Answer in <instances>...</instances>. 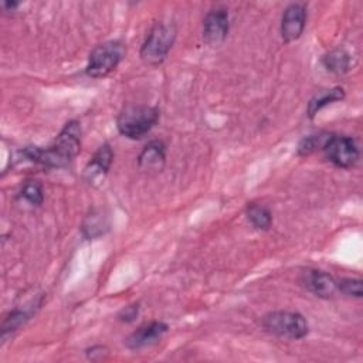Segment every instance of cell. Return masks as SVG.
Instances as JSON below:
<instances>
[{
  "label": "cell",
  "instance_id": "5bb4252c",
  "mask_svg": "<svg viewBox=\"0 0 363 363\" xmlns=\"http://www.w3.org/2000/svg\"><path fill=\"white\" fill-rule=\"evenodd\" d=\"M343 98H345V91H343V88H340V86H336V88H332V89H328V91H323V92L318 94L316 96H313V98L309 101V105H308V116H309L311 119H313L315 115H316L322 108H325V106L329 105V104L342 101Z\"/></svg>",
  "mask_w": 363,
  "mask_h": 363
},
{
  "label": "cell",
  "instance_id": "6da1fadb",
  "mask_svg": "<svg viewBox=\"0 0 363 363\" xmlns=\"http://www.w3.org/2000/svg\"><path fill=\"white\" fill-rule=\"evenodd\" d=\"M79 152L81 125L77 121L67 122L48 147L28 146L23 150L27 159L47 167H65Z\"/></svg>",
  "mask_w": 363,
  "mask_h": 363
},
{
  "label": "cell",
  "instance_id": "277c9868",
  "mask_svg": "<svg viewBox=\"0 0 363 363\" xmlns=\"http://www.w3.org/2000/svg\"><path fill=\"white\" fill-rule=\"evenodd\" d=\"M262 328L278 337L298 340L308 335L309 325L303 315L292 311H274L262 318Z\"/></svg>",
  "mask_w": 363,
  "mask_h": 363
},
{
  "label": "cell",
  "instance_id": "30bf717a",
  "mask_svg": "<svg viewBox=\"0 0 363 363\" xmlns=\"http://www.w3.org/2000/svg\"><path fill=\"white\" fill-rule=\"evenodd\" d=\"M112 160H113L112 147L108 143L101 145L84 169V180L89 184L101 183L108 174Z\"/></svg>",
  "mask_w": 363,
  "mask_h": 363
},
{
  "label": "cell",
  "instance_id": "d6986e66",
  "mask_svg": "<svg viewBox=\"0 0 363 363\" xmlns=\"http://www.w3.org/2000/svg\"><path fill=\"white\" fill-rule=\"evenodd\" d=\"M329 135H309L306 138H303L301 142H299V146H298V155L299 156H308L311 155L312 152H315L316 149H322L323 147V143L326 140Z\"/></svg>",
  "mask_w": 363,
  "mask_h": 363
},
{
  "label": "cell",
  "instance_id": "ac0fdd59",
  "mask_svg": "<svg viewBox=\"0 0 363 363\" xmlns=\"http://www.w3.org/2000/svg\"><path fill=\"white\" fill-rule=\"evenodd\" d=\"M21 197L28 201L31 206H40L44 200L43 187L35 180H28L21 189Z\"/></svg>",
  "mask_w": 363,
  "mask_h": 363
},
{
  "label": "cell",
  "instance_id": "52a82bcc",
  "mask_svg": "<svg viewBox=\"0 0 363 363\" xmlns=\"http://www.w3.org/2000/svg\"><path fill=\"white\" fill-rule=\"evenodd\" d=\"M228 28V11L224 7L211 9L203 20V40L211 47L220 45L227 38Z\"/></svg>",
  "mask_w": 363,
  "mask_h": 363
},
{
  "label": "cell",
  "instance_id": "5b68a950",
  "mask_svg": "<svg viewBox=\"0 0 363 363\" xmlns=\"http://www.w3.org/2000/svg\"><path fill=\"white\" fill-rule=\"evenodd\" d=\"M126 48L122 41L111 40L96 45L89 57L85 67V74L91 78L108 77L123 60Z\"/></svg>",
  "mask_w": 363,
  "mask_h": 363
},
{
  "label": "cell",
  "instance_id": "3957f363",
  "mask_svg": "<svg viewBox=\"0 0 363 363\" xmlns=\"http://www.w3.org/2000/svg\"><path fill=\"white\" fill-rule=\"evenodd\" d=\"M176 33L177 30L173 23H155L140 47V60L153 67L162 64L174 44Z\"/></svg>",
  "mask_w": 363,
  "mask_h": 363
},
{
  "label": "cell",
  "instance_id": "2e32d148",
  "mask_svg": "<svg viewBox=\"0 0 363 363\" xmlns=\"http://www.w3.org/2000/svg\"><path fill=\"white\" fill-rule=\"evenodd\" d=\"M108 228V223L105 216H102L101 211H91L89 216H86L84 224H82V233L88 238H95L105 233Z\"/></svg>",
  "mask_w": 363,
  "mask_h": 363
},
{
  "label": "cell",
  "instance_id": "7c38bea8",
  "mask_svg": "<svg viewBox=\"0 0 363 363\" xmlns=\"http://www.w3.org/2000/svg\"><path fill=\"white\" fill-rule=\"evenodd\" d=\"M166 163V146L162 140H150L138 156V166L147 173H159Z\"/></svg>",
  "mask_w": 363,
  "mask_h": 363
},
{
  "label": "cell",
  "instance_id": "e0dca14e",
  "mask_svg": "<svg viewBox=\"0 0 363 363\" xmlns=\"http://www.w3.org/2000/svg\"><path fill=\"white\" fill-rule=\"evenodd\" d=\"M28 319H30V315L26 311H20V309L11 311L6 316V319L3 320V325H1V339L4 340L9 335L16 332L18 328H21Z\"/></svg>",
  "mask_w": 363,
  "mask_h": 363
},
{
  "label": "cell",
  "instance_id": "ba28073f",
  "mask_svg": "<svg viewBox=\"0 0 363 363\" xmlns=\"http://www.w3.org/2000/svg\"><path fill=\"white\" fill-rule=\"evenodd\" d=\"M306 26V7L302 3L289 4L282 14L281 35L285 43L296 41Z\"/></svg>",
  "mask_w": 363,
  "mask_h": 363
},
{
  "label": "cell",
  "instance_id": "ffe728a7",
  "mask_svg": "<svg viewBox=\"0 0 363 363\" xmlns=\"http://www.w3.org/2000/svg\"><path fill=\"white\" fill-rule=\"evenodd\" d=\"M337 289L349 296H354V298H362L363 291H362V279L357 278H340L339 281H336Z\"/></svg>",
  "mask_w": 363,
  "mask_h": 363
},
{
  "label": "cell",
  "instance_id": "4fadbf2b",
  "mask_svg": "<svg viewBox=\"0 0 363 363\" xmlns=\"http://www.w3.org/2000/svg\"><path fill=\"white\" fill-rule=\"evenodd\" d=\"M322 64L329 72L343 75L349 72L350 68L353 67V57L347 50L337 47L322 57Z\"/></svg>",
  "mask_w": 363,
  "mask_h": 363
},
{
  "label": "cell",
  "instance_id": "9c48e42d",
  "mask_svg": "<svg viewBox=\"0 0 363 363\" xmlns=\"http://www.w3.org/2000/svg\"><path fill=\"white\" fill-rule=\"evenodd\" d=\"M169 326L160 320H152L140 325L136 330H133L126 339V347L130 350H139L146 346H150L160 340L163 335L167 332Z\"/></svg>",
  "mask_w": 363,
  "mask_h": 363
},
{
  "label": "cell",
  "instance_id": "8992f818",
  "mask_svg": "<svg viewBox=\"0 0 363 363\" xmlns=\"http://www.w3.org/2000/svg\"><path fill=\"white\" fill-rule=\"evenodd\" d=\"M322 150L329 162L342 169L353 167L359 160V147L350 136L329 135Z\"/></svg>",
  "mask_w": 363,
  "mask_h": 363
},
{
  "label": "cell",
  "instance_id": "9a60e30c",
  "mask_svg": "<svg viewBox=\"0 0 363 363\" xmlns=\"http://www.w3.org/2000/svg\"><path fill=\"white\" fill-rule=\"evenodd\" d=\"M245 214H247L248 221L254 225V228H257V230H268L271 227L272 214H271L268 207H265L262 204L251 203V204L247 206Z\"/></svg>",
  "mask_w": 363,
  "mask_h": 363
},
{
  "label": "cell",
  "instance_id": "44dd1931",
  "mask_svg": "<svg viewBox=\"0 0 363 363\" xmlns=\"http://www.w3.org/2000/svg\"><path fill=\"white\" fill-rule=\"evenodd\" d=\"M138 313H139V303H132V305L125 306L118 313V319L122 322H132V320H135Z\"/></svg>",
  "mask_w": 363,
  "mask_h": 363
},
{
  "label": "cell",
  "instance_id": "603a6c76",
  "mask_svg": "<svg viewBox=\"0 0 363 363\" xmlns=\"http://www.w3.org/2000/svg\"><path fill=\"white\" fill-rule=\"evenodd\" d=\"M18 6H20V3H17V1H1V9L6 11L16 10Z\"/></svg>",
  "mask_w": 363,
  "mask_h": 363
},
{
  "label": "cell",
  "instance_id": "7a4b0ae2",
  "mask_svg": "<svg viewBox=\"0 0 363 363\" xmlns=\"http://www.w3.org/2000/svg\"><path fill=\"white\" fill-rule=\"evenodd\" d=\"M159 119V111L150 105L130 104L121 109L116 118L119 133L128 139H142L146 136Z\"/></svg>",
  "mask_w": 363,
  "mask_h": 363
},
{
  "label": "cell",
  "instance_id": "8fae6325",
  "mask_svg": "<svg viewBox=\"0 0 363 363\" xmlns=\"http://www.w3.org/2000/svg\"><path fill=\"white\" fill-rule=\"evenodd\" d=\"M301 281L311 294L323 299L332 298L337 291L336 279L330 274L320 269H306L302 274Z\"/></svg>",
  "mask_w": 363,
  "mask_h": 363
},
{
  "label": "cell",
  "instance_id": "7402d4cb",
  "mask_svg": "<svg viewBox=\"0 0 363 363\" xmlns=\"http://www.w3.org/2000/svg\"><path fill=\"white\" fill-rule=\"evenodd\" d=\"M108 353V349L105 346H101V345H96V346H92L89 349L85 350V354L89 360H99V359H104Z\"/></svg>",
  "mask_w": 363,
  "mask_h": 363
}]
</instances>
